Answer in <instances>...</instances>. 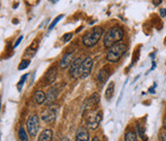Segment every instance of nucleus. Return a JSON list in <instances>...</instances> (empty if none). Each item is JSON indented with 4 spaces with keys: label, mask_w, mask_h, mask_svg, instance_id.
I'll return each instance as SVG.
<instances>
[{
    "label": "nucleus",
    "mask_w": 166,
    "mask_h": 141,
    "mask_svg": "<svg viewBox=\"0 0 166 141\" xmlns=\"http://www.w3.org/2000/svg\"><path fill=\"white\" fill-rule=\"evenodd\" d=\"M92 65H93V60L90 57H86L81 63L80 67L75 73V77H80V79H86L87 76H89L92 70Z\"/></svg>",
    "instance_id": "20e7f679"
},
{
    "label": "nucleus",
    "mask_w": 166,
    "mask_h": 141,
    "mask_svg": "<svg viewBox=\"0 0 166 141\" xmlns=\"http://www.w3.org/2000/svg\"><path fill=\"white\" fill-rule=\"evenodd\" d=\"M127 50V46L123 42H118L114 44L112 47H110V50L107 54V60L111 63H116L122 58V56L125 54V52Z\"/></svg>",
    "instance_id": "7ed1b4c3"
},
{
    "label": "nucleus",
    "mask_w": 166,
    "mask_h": 141,
    "mask_svg": "<svg viewBox=\"0 0 166 141\" xmlns=\"http://www.w3.org/2000/svg\"><path fill=\"white\" fill-rule=\"evenodd\" d=\"M61 141H70V140H69V138H67V137H64Z\"/></svg>",
    "instance_id": "2f4dec72"
},
{
    "label": "nucleus",
    "mask_w": 166,
    "mask_h": 141,
    "mask_svg": "<svg viewBox=\"0 0 166 141\" xmlns=\"http://www.w3.org/2000/svg\"><path fill=\"white\" fill-rule=\"evenodd\" d=\"M53 131L49 129L43 130L42 133H40L38 137V141H51L53 140Z\"/></svg>",
    "instance_id": "4468645a"
},
{
    "label": "nucleus",
    "mask_w": 166,
    "mask_h": 141,
    "mask_svg": "<svg viewBox=\"0 0 166 141\" xmlns=\"http://www.w3.org/2000/svg\"><path fill=\"white\" fill-rule=\"evenodd\" d=\"M89 140V134L87 130L84 127L78 128L76 132V141H88Z\"/></svg>",
    "instance_id": "9b49d317"
},
{
    "label": "nucleus",
    "mask_w": 166,
    "mask_h": 141,
    "mask_svg": "<svg viewBox=\"0 0 166 141\" xmlns=\"http://www.w3.org/2000/svg\"><path fill=\"white\" fill-rule=\"evenodd\" d=\"M13 23H14V24H18V20H13Z\"/></svg>",
    "instance_id": "f704fd0d"
},
{
    "label": "nucleus",
    "mask_w": 166,
    "mask_h": 141,
    "mask_svg": "<svg viewBox=\"0 0 166 141\" xmlns=\"http://www.w3.org/2000/svg\"><path fill=\"white\" fill-rule=\"evenodd\" d=\"M91 141H99V139L98 138V137H94V138H93V139H92Z\"/></svg>",
    "instance_id": "72a5a7b5"
},
{
    "label": "nucleus",
    "mask_w": 166,
    "mask_h": 141,
    "mask_svg": "<svg viewBox=\"0 0 166 141\" xmlns=\"http://www.w3.org/2000/svg\"><path fill=\"white\" fill-rule=\"evenodd\" d=\"M22 39H23V35H21L20 37H18V38L17 39V41H16V43H14V46H13V47H17L18 44L21 43V41H22Z\"/></svg>",
    "instance_id": "393cba45"
},
{
    "label": "nucleus",
    "mask_w": 166,
    "mask_h": 141,
    "mask_svg": "<svg viewBox=\"0 0 166 141\" xmlns=\"http://www.w3.org/2000/svg\"><path fill=\"white\" fill-rule=\"evenodd\" d=\"M155 68H156V63L153 62V63H152V68H151V70H154Z\"/></svg>",
    "instance_id": "7c9ffc66"
},
{
    "label": "nucleus",
    "mask_w": 166,
    "mask_h": 141,
    "mask_svg": "<svg viewBox=\"0 0 166 141\" xmlns=\"http://www.w3.org/2000/svg\"><path fill=\"white\" fill-rule=\"evenodd\" d=\"M109 76H110V70L107 67H104V68H102L101 70H99V72L98 74V80L101 84H104L108 80Z\"/></svg>",
    "instance_id": "ddd939ff"
},
{
    "label": "nucleus",
    "mask_w": 166,
    "mask_h": 141,
    "mask_svg": "<svg viewBox=\"0 0 166 141\" xmlns=\"http://www.w3.org/2000/svg\"><path fill=\"white\" fill-rule=\"evenodd\" d=\"M58 112V106H50L49 108L45 109L42 112L41 118L42 121L46 122V123H53L55 120Z\"/></svg>",
    "instance_id": "0eeeda50"
},
{
    "label": "nucleus",
    "mask_w": 166,
    "mask_h": 141,
    "mask_svg": "<svg viewBox=\"0 0 166 141\" xmlns=\"http://www.w3.org/2000/svg\"><path fill=\"white\" fill-rule=\"evenodd\" d=\"M113 95H114V83L112 81V83H110L108 88H107L106 93H105V98L108 100V101H110V100L113 98Z\"/></svg>",
    "instance_id": "f3484780"
},
{
    "label": "nucleus",
    "mask_w": 166,
    "mask_h": 141,
    "mask_svg": "<svg viewBox=\"0 0 166 141\" xmlns=\"http://www.w3.org/2000/svg\"><path fill=\"white\" fill-rule=\"evenodd\" d=\"M83 60H84V59H82V58H78V59H76V60L72 63L71 68H70V70H69V74H70V75H73V76L75 75L76 71L80 67L81 63L83 62Z\"/></svg>",
    "instance_id": "2eb2a0df"
},
{
    "label": "nucleus",
    "mask_w": 166,
    "mask_h": 141,
    "mask_svg": "<svg viewBox=\"0 0 166 141\" xmlns=\"http://www.w3.org/2000/svg\"><path fill=\"white\" fill-rule=\"evenodd\" d=\"M73 36V33H67V34H65L64 37H63V40H64L65 42H68L70 39L72 38Z\"/></svg>",
    "instance_id": "b1692460"
},
{
    "label": "nucleus",
    "mask_w": 166,
    "mask_h": 141,
    "mask_svg": "<svg viewBox=\"0 0 166 141\" xmlns=\"http://www.w3.org/2000/svg\"><path fill=\"white\" fill-rule=\"evenodd\" d=\"M104 33V29L102 27H94L92 28L89 32H87L85 35L82 37V42L85 46L91 47L95 46L98 40L101 39V37Z\"/></svg>",
    "instance_id": "f03ea898"
},
{
    "label": "nucleus",
    "mask_w": 166,
    "mask_h": 141,
    "mask_svg": "<svg viewBox=\"0 0 166 141\" xmlns=\"http://www.w3.org/2000/svg\"><path fill=\"white\" fill-rule=\"evenodd\" d=\"M161 2H162V0H153V4L155 6H158Z\"/></svg>",
    "instance_id": "bb28decb"
},
{
    "label": "nucleus",
    "mask_w": 166,
    "mask_h": 141,
    "mask_svg": "<svg viewBox=\"0 0 166 141\" xmlns=\"http://www.w3.org/2000/svg\"><path fill=\"white\" fill-rule=\"evenodd\" d=\"M99 102V95L98 93H93L90 95L89 98H87L84 102V104L82 106V109H89L91 107H93Z\"/></svg>",
    "instance_id": "1a4fd4ad"
},
{
    "label": "nucleus",
    "mask_w": 166,
    "mask_h": 141,
    "mask_svg": "<svg viewBox=\"0 0 166 141\" xmlns=\"http://www.w3.org/2000/svg\"><path fill=\"white\" fill-rule=\"evenodd\" d=\"M125 141H138L136 134L133 131H127L125 134Z\"/></svg>",
    "instance_id": "6ab92c4d"
},
{
    "label": "nucleus",
    "mask_w": 166,
    "mask_h": 141,
    "mask_svg": "<svg viewBox=\"0 0 166 141\" xmlns=\"http://www.w3.org/2000/svg\"><path fill=\"white\" fill-rule=\"evenodd\" d=\"M18 138H20L21 141H28V134L26 133L23 126H21L20 129H18Z\"/></svg>",
    "instance_id": "a211bd4d"
},
{
    "label": "nucleus",
    "mask_w": 166,
    "mask_h": 141,
    "mask_svg": "<svg viewBox=\"0 0 166 141\" xmlns=\"http://www.w3.org/2000/svg\"><path fill=\"white\" fill-rule=\"evenodd\" d=\"M136 132H138V134L139 135L142 139H145V135H143V133H145V129L142 127L141 124H138L136 125Z\"/></svg>",
    "instance_id": "4be33fe9"
},
{
    "label": "nucleus",
    "mask_w": 166,
    "mask_h": 141,
    "mask_svg": "<svg viewBox=\"0 0 166 141\" xmlns=\"http://www.w3.org/2000/svg\"><path fill=\"white\" fill-rule=\"evenodd\" d=\"M161 141H166V131L161 134Z\"/></svg>",
    "instance_id": "cd10ccee"
},
{
    "label": "nucleus",
    "mask_w": 166,
    "mask_h": 141,
    "mask_svg": "<svg viewBox=\"0 0 166 141\" xmlns=\"http://www.w3.org/2000/svg\"><path fill=\"white\" fill-rule=\"evenodd\" d=\"M160 16L162 18H166V8H161L160 9Z\"/></svg>",
    "instance_id": "a878e982"
},
{
    "label": "nucleus",
    "mask_w": 166,
    "mask_h": 141,
    "mask_svg": "<svg viewBox=\"0 0 166 141\" xmlns=\"http://www.w3.org/2000/svg\"><path fill=\"white\" fill-rule=\"evenodd\" d=\"M34 99H35V102L37 103V104H42V103L45 102V100H46L45 93L42 91H36L34 94Z\"/></svg>",
    "instance_id": "dca6fc26"
},
{
    "label": "nucleus",
    "mask_w": 166,
    "mask_h": 141,
    "mask_svg": "<svg viewBox=\"0 0 166 141\" xmlns=\"http://www.w3.org/2000/svg\"><path fill=\"white\" fill-rule=\"evenodd\" d=\"M64 17H65L64 14H60V16H58L57 18H55L54 20L53 21V23H51V24L49 25V27H48V30H49V31H50V30H53V29L55 27V25H57V24L58 23V22H60V21L62 20V19L64 18Z\"/></svg>",
    "instance_id": "aec40b11"
},
{
    "label": "nucleus",
    "mask_w": 166,
    "mask_h": 141,
    "mask_svg": "<svg viewBox=\"0 0 166 141\" xmlns=\"http://www.w3.org/2000/svg\"><path fill=\"white\" fill-rule=\"evenodd\" d=\"M102 116H103V112L101 110H98V112L90 114L87 118V127L91 130L97 129L98 127L99 123L102 122Z\"/></svg>",
    "instance_id": "6e6552de"
},
{
    "label": "nucleus",
    "mask_w": 166,
    "mask_h": 141,
    "mask_svg": "<svg viewBox=\"0 0 166 141\" xmlns=\"http://www.w3.org/2000/svg\"><path fill=\"white\" fill-rule=\"evenodd\" d=\"M73 53H67L64 57L62 58V60L60 62V68L61 69H67L70 65H71V63L73 61Z\"/></svg>",
    "instance_id": "9d476101"
},
{
    "label": "nucleus",
    "mask_w": 166,
    "mask_h": 141,
    "mask_svg": "<svg viewBox=\"0 0 166 141\" xmlns=\"http://www.w3.org/2000/svg\"><path fill=\"white\" fill-rule=\"evenodd\" d=\"M29 74H24L23 77L20 79V81H18V91H21L22 90V87L24 86V83L26 81V79H27V77H28Z\"/></svg>",
    "instance_id": "5701e85b"
},
{
    "label": "nucleus",
    "mask_w": 166,
    "mask_h": 141,
    "mask_svg": "<svg viewBox=\"0 0 166 141\" xmlns=\"http://www.w3.org/2000/svg\"><path fill=\"white\" fill-rule=\"evenodd\" d=\"M123 36H124V31L119 26H114V27L110 28L104 37L105 47H107V49L112 47L114 44H116L118 43V41H120L123 38Z\"/></svg>",
    "instance_id": "f257e3e1"
},
{
    "label": "nucleus",
    "mask_w": 166,
    "mask_h": 141,
    "mask_svg": "<svg viewBox=\"0 0 166 141\" xmlns=\"http://www.w3.org/2000/svg\"><path fill=\"white\" fill-rule=\"evenodd\" d=\"M62 90V84H55V86L51 87L48 91H47V94H46V104L47 105H51L53 103L57 100L58 96L60 95Z\"/></svg>",
    "instance_id": "423d86ee"
},
{
    "label": "nucleus",
    "mask_w": 166,
    "mask_h": 141,
    "mask_svg": "<svg viewBox=\"0 0 166 141\" xmlns=\"http://www.w3.org/2000/svg\"><path fill=\"white\" fill-rule=\"evenodd\" d=\"M49 1H50L51 3H57L58 0H49Z\"/></svg>",
    "instance_id": "473e14b6"
},
{
    "label": "nucleus",
    "mask_w": 166,
    "mask_h": 141,
    "mask_svg": "<svg viewBox=\"0 0 166 141\" xmlns=\"http://www.w3.org/2000/svg\"><path fill=\"white\" fill-rule=\"evenodd\" d=\"M163 128H164V130L166 131V117H165L164 121H163Z\"/></svg>",
    "instance_id": "c756f323"
},
{
    "label": "nucleus",
    "mask_w": 166,
    "mask_h": 141,
    "mask_svg": "<svg viewBox=\"0 0 166 141\" xmlns=\"http://www.w3.org/2000/svg\"><path fill=\"white\" fill-rule=\"evenodd\" d=\"M57 74H58L57 68L54 66L50 67L48 71L46 72V84H53L55 81V79H57Z\"/></svg>",
    "instance_id": "f8f14e48"
},
{
    "label": "nucleus",
    "mask_w": 166,
    "mask_h": 141,
    "mask_svg": "<svg viewBox=\"0 0 166 141\" xmlns=\"http://www.w3.org/2000/svg\"><path fill=\"white\" fill-rule=\"evenodd\" d=\"M155 88H156V84H154V87H151L149 89V92L150 93H155Z\"/></svg>",
    "instance_id": "c85d7f7f"
},
{
    "label": "nucleus",
    "mask_w": 166,
    "mask_h": 141,
    "mask_svg": "<svg viewBox=\"0 0 166 141\" xmlns=\"http://www.w3.org/2000/svg\"><path fill=\"white\" fill-rule=\"evenodd\" d=\"M31 61L29 60V59H25V60H22V62L20 63V65H18V70H24L28 67L29 65H30Z\"/></svg>",
    "instance_id": "412c9836"
},
{
    "label": "nucleus",
    "mask_w": 166,
    "mask_h": 141,
    "mask_svg": "<svg viewBox=\"0 0 166 141\" xmlns=\"http://www.w3.org/2000/svg\"><path fill=\"white\" fill-rule=\"evenodd\" d=\"M39 129V117L38 116H31L27 121V130L29 135L35 137Z\"/></svg>",
    "instance_id": "39448f33"
}]
</instances>
